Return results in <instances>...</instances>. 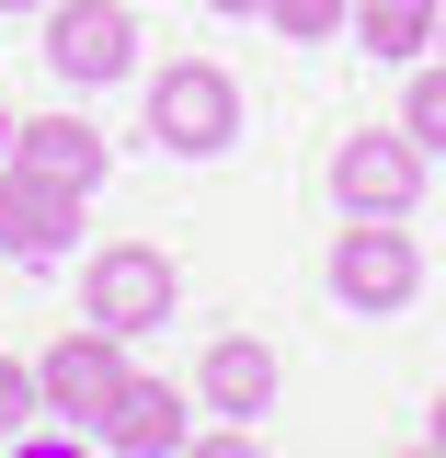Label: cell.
<instances>
[{"mask_svg": "<svg viewBox=\"0 0 446 458\" xmlns=\"http://www.w3.org/2000/svg\"><path fill=\"white\" fill-rule=\"evenodd\" d=\"M149 138H161L172 161H218L229 138H240V81H229L218 57H172V69H149Z\"/></svg>", "mask_w": 446, "mask_h": 458, "instance_id": "1", "label": "cell"}, {"mask_svg": "<svg viewBox=\"0 0 446 458\" xmlns=\"http://www.w3.org/2000/svg\"><path fill=\"white\" fill-rule=\"evenodd\" d=\"M332 298L355 310V321H390V310H412L424 298V241L400 218H343V241H332Z\"/></svg>", "mask_w": 446, "mask_h": 458, "instance_id": "2", "label": "cell"}, {"mask_svg": "<svg viewBox=\"0 0 446 458\" xmlns=\"http://www.w3.org/2000/svg\"><path fill=\"white\" fill-rule=\"evenodd\" d=\"M172 298H183V276H172L161 241H104V252L80 264V321H104V333H126V344L161 333Z\"/></svg>", "mask_w": 446, "mask_h": 458, "instance_id": "3", "label": "cell"}, {"mask_svg": "<svg viewBox=\"0 0 446 458\" xmlns=\"http://www.w3.org/2000/svg\"><path fill=\"white\" fill-rule=\"evenodd\" d=\"M321 183H332L343 218H412V207H424V138H412V126H355Z\"/></svg>", "mask_w": 446, "mask_h": 458, "instance_id": "4", "label": "cell"}, {"mask_svg": "<svg viewBox=\"0 0 446 458\" xmlns=\"http://www.w3.org/2000/svg\"><path fill=\"white\" fill-rule=\"evenodd\" d=\"M138 367H126V333H104V321H69V333L35 355V390H46V412H69L80 436L114 412V390H126Z\"/></svg>", "mask_w": 446, "mask_h": 458, "instance_id": "5", "label": "cell"}, {"mask_svg": "<svg viewBox=\"0 0 446 458\" xmlns=\"http://www.w3.org/2000/svg\"><path fill=\"white\" fill-rule=\"evenodd\" d=\"M46 69L69 92H104L138 69V12L126 0H46Z\"/></svg>", "mask_w": 446, "mask_h": 458, "instance_id": "6", "label": "cell"}, {"mask_svg": "<svg viewBox=\"0 0 446 458\" xmlns=\"http://www.w3.org/2000/svg\"><path fill=\"white\" fill-rule=\"evenodd\" d=\"M69 241H80V183L0 161V252H12V264H57Z\"/></svg>", "mask_w": 446, "mask_h": 458, "instance_id": "7", "label": "cell"}, {"mask_svg": "<svg viewBox=\"0 0 446 458\" xmlns=\"http://www.w3.org/2000/svg\"><path fill=\"white\" fill-rule=\"evenodd\" d=\"M275 344L264 333H218L206 344V355H195V401H206V412H275Z\"/></svg>", "mask_w": 446, "mask_h": 458, "instance_id": "8", "label": "cell"}, {"mask_svg": "<svg viewBox=\"0 0 446 458\" xmlns=\"http://www.w3.org/2000/svg\"><path fill=\"white\" fill-rule=\"evenodd\" d=\"M183 412H195V401L172 390V378H126L114 412L92 424V436H104L114 458H161V447H195V424H183Z\"/></svg>", "mask_w": 446, "mask_h": 458, "instance_id": "9", "label": "cell"}, {"mask_svg": "<svg viewBox=\"0 0 446 458\" xmlns=\"http://www.w3.org/2000/svg\"><path fill=\"white\" fill-rule=\"evenodd\" d=\"M12 161H23V172H57V183H80V195H92V183L114 172V149H104V126H92V114H23Z\"/></svg>", "mask_w": 446, "mask_h": 458, "instance_id": "10", "label": "cell"}, {"mask_svg": "<svg viewBox=\"0 0 446 458\" xmlns=\"http://www.w3.org/2000/svg\"><path fill=\"white\" fill-rule=\"evenodd\" d=\"M355 47L390 57V69H412V57L435 47V0H355Z\"/></svg>", "mask_w": 446, "mask_h": 458, "instance_id": "11", "label": "cell"}, {"mask_svg": "<svg viewBox=\"0 0 446 458\" xmlns=\"http://www.w3.org/2000/svg\"><path fill=\"white\" fill-rule=\"evenodd\" d=\"M400 126L424 138V161H446V57H435V69L412 57V92H400Z\"/></svg>", "mask_w": 446, "mask_h": 458, "instance_id": "12", "label": "cell"}, {"mask_svg": "<svg viewBox=\"0 0 446 458\" xmlns=\"http://www.w3.org/2000/svg\"><path fill=\"white\" fill-rule=\"evenodd\" d=\"M264 23H275L286 47H332L343 23H355V0H264Z\"/></svg>", "mask_w": 446, "mask_h": 458, "instance_id": "13", "label": "cell"}, {"mask_svg": "<svg viewBox=\"0 0 446 458\" xmlns=\"http://www.w3.org/2000/svg\"><path fill=\"white\" fill-rule=\"evenodd\" d=\"M35 412H46V390H35V367H23V355H0V447H12V436H23Z\"/></svg>", "mask_w": 446, "mask_h": 458, "instance_id": "14", "label": "cell"}, {"mask_svg": "<svg viewBox=\"0 0 446 458\" xmlns=\"http://www.w3.org/2000/svg\"><path fill=\"white\" fill-rule=\"evenodd\" d=\"M424 447H435V458H446V390H435V424H424Z\"/></svg>", "mask_w": 446, "mask_h": 458, "instance_id": "15", "label": "cell"}, {"mask_svg": "<svg viewBox=\"0 0 446 458\" xmlns=\"http://www.w3.org/2000/svg\"><path fill=\"white\" fill-rule=\"evenodd\" d=\"M12 138H23V114H12V104H0V161H12Z\"/></svg>", "mask_w": 446, "mask_h": 458, "instance_id": "16", "label": "cell"}, {"mask_svg": "<svg viewBox=\"0 0 446 458\" xmlns=\"http://www.w3.org/2000/svg\"><path fill=\"white\" fill-rule=\"evenodd\" d=\"M206 12H264V0H206Z\"/></svg>", "mask_w": 446, "mask_h": 458, "instance_id": "17", "label": "cell"}, {"mask_svg": "<svg viewBox=\"0 0 446 458\" xmlns=\"http://www.w3.org/2000/svg\"><path fill=\"white\" fill-rule=\"evenodd\" d=\"M0 12H46V0H0Z\"/></svg>", "mask_w": 446, "mask_h": 458, "instance_id": "18", "label": "cell"}, {"mask_svg": "<svg viewBox=\"0 0 446 458\" xmlns=\"http://www.w3.org/2000/svg\"><path fill=\"white\" fill-rule=\"evenodd\" d=\"M435 47H446V0H435Z\"/></svg>", "mask_w": 446, "mask_h": 458, "instance_id": "19", "label": "cell"}]
</instances>
